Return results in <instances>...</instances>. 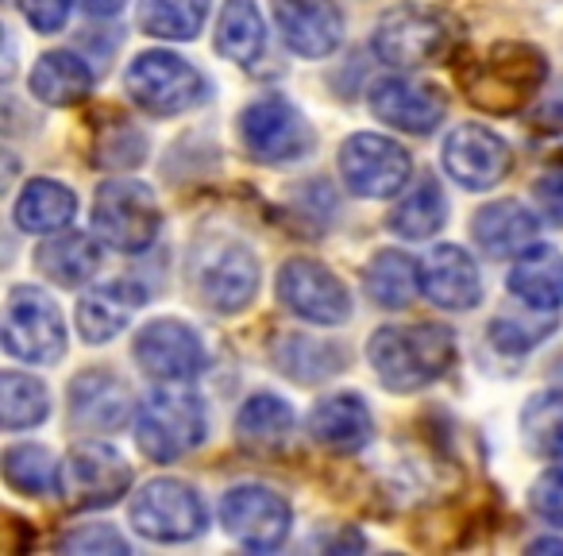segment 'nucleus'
I'll list each match as a JSON object with an SVG mask.
<instances>
[{
    "mask_svg": "<svg viewBox=\"0 0 563 556\" xmlns=\"http://www.w3.org/2000/svg\"><path fill=\"white\" fill-rule=\"evenodd\" d=\"M367 360L386 391H424L437 379H444V371L455 363V337L452 329L429 321L383 325L371 332Z\"/></svg>",
    "mask_w": 563,
    "mask_h": 556,
    "instance_id": "f257e3e1",
    "label": "nucleus"
},
{
    "mask_svg": "<svg viewBox=\"0 0 563 556\" xmlns=\"http://www.w3.org/2000/svg\"><path fill=\"white\" fill-rule=\"evenodd\" d=\"M548 78V63L537 47L529 43H490L486 51L471 55L460 66V86L471 105L494 112V117H509L521 112L532 97L540 94Z\"/></svg>",
    "mask_w": 563,
    "mask_h": 556,
    "instance_id": "f03ea898",
    "label": "nucleus"
},
{
    "mask_svg": "<svg viewBox=\"0 0 563 556\" xmlns=\"http://www.w3.org/2000/svg\"><path fill=\"white\" fill-rule=\"evenodd\" d=\"M205 429H209L205 402L186 383H163L140 406L135 440H140L143 456L158 464H174L201 445Z\"/></svg>",
    "mask_w": 563,
    "mask_h": 556,
    "instance_id": "7ed1b4c3",
    "label": "nucleus"
},
{
    "mask_svg": "<svg viewBox=\"0 0 563 556\" xmlns=\"http://www.w3.org/2000/svg\"><path fill=\"white\" fill-rule=\"evenodd\" d=\"M158 228H163V212L143 182L117 178L97 189L93 232L104 248L120 251V255H140L155 243Z\"/></svg>",
    "mask_w": 563,
    "mask_h": 556,
    "instance_id": "20e7f679",
    "label": "nucleus"
},
{
    "mask_svg": "<svg viewBox=\"0 0 563 556\" xmlns=\"http://www.w3.org/2000/svg\"><path fill=\"white\" fill-rule=\"evenodd\" d=\"M128 97L155 117H178L209 101V81L174 51H147L124 74Z\"/></svg>",
    "mask_w": 563,
    "mask_h": 556,
    "instance_id": "39448f33",
    "label": "nucleus"
},
{
    "mask_svg": "<svg viewBox=\"0 0 563 556\" xmlns=\"http://www.w3.org/2000/svg\"><path fill=\"white\" fill-rule=\"evenodd\" d=\"M452 51V20L424 4H398L375 28V55L386 66L417 70Z\"/></svg>",
    "mask_w": 563,
    "mask_h": 556,
    "instance_id": "423d86ee",
    "label": "nucleus"
},
{
    "mask_svg": "<svg viewBox=\"0 0 563 556\" xmlns=\"http://www.w3.org/2000/svg\"><path fill=\"white\" fill-rule=\"evenodd\" d=\"M240 135L243 148L255 163L286 166L298 163L313 148V128L301 117L298 105L286 97H258L240 112Z\"/></svg>",
    "mask_w": 563,
    "mask_h": 556,
    "instance_id": "0eeeda50",
    "label": "nucleus"
},
{
    "mask_svg": "<svg viewBox=\"0 0 563 556\" xmlns=\"http://www.w3.org/2000/svg\"><path fill=\"white\" fill-rule=\"evenodd\" d=\"M132 525L147 541H163V545H181L205 533L209 514H205L201 494L181 479H151L143 491L132 499Z\"/></svg>",
    "mask_w": 563,
    "mask_h": 556,
    "instance_id": "6e6552de",
    "label": "nucleus"
},
{
    "mask_svg": "<svg viewBox=\"0 0 563 556\" xmlns=\"http://www.w3.org/2000/svg\"><path fill=\"white\" fill-rule=\"evenodd\" d=\"M4 352L24 363H55L66 352V325L40 286H16L4 306Z\"/></svg>",
    "mask_w": 563,
    "mask_h": 556,
    "instance_id": "1a4fd4ad",
    "label": "nucleus"
},
{
    "mask_svg": "<svg viewBox=\"0 0 563 556\" xmlns=\"http://www.w3.org/2000/svg\"><path fill=\"white\" fill-rule=\"evenodd\" d=\"M340 178L355 197H394L413 178V159L390 135L355 132L340 148Z\"/></svg>",
    "mask_w": 563,
    "mask_h": 556,
    "instance_id": "9d476101",
    "label": "nucleus"
},
{
    "mask_svg": "<svg viewBox=\"0 0 563 556\" xmlns=\"http://www.w3.org/2000/svg\"><path fill=\"white\" fill-rule=\"evenodd\" d=\"M274 294L294 317L309 325H340L352 314V294L336 279V271H329L321 259H286L278 266Z\"/></svg>",
    "mask_w": 563,
    "mask_h": 556,
    "instance_id": "9b49d317",
    "label": "nucleus"
},
{
    "mask_svg": "<svg viewBox=\"0 0 563 556\" xmlns=\"http://www.w3.org/2000/svg\"><path fill=\"white\" fill-rule=\"evenodd\" d=\"M132 487V468L109 445H78L66 453L63 471H58V494L74 510H101L120 502V494Z\"/></svg>",
    "mask_w": 563,
    "mask_h": 556,
    "instance_id": "f8f14e48",
    "label": "nucleus"
},
{
    "mask_svg": "<svg viewBox=\"0 0 563 556\" xmlns=\"http://www.w3.org/2000/svg\"><path fill=\"white\" fill-rule=\"evenodd\" d=\"M220 525L240 545L255 548V553H271L290 533V502L282 499L278 491L258 483L232 487L220 499Z\"/></svg>",
    "mask_w": 563,
    "mask_h": 556,
    "instance_id": "ddd939ff",
    "label": "nucleus"
},
{
    "mask_svg": "<svg viewBox=\"0 0 563 556\" xmlns=\"http://www.w3.org/2000/svg\"><path fill=\"white\" fill-rule=\"evenodd\" d=\"M194 286L217 314H240L258 291V259L243 243H212L197 255Z\"/></svg>",
    "mask_w": 563,
    "mask_h": 556,
    "instance_id": "4468645a",
    "label": "nucleus"
},
{
    "mask_svg": "<svg viewBox=\"0 0 563 556\" xmlns=\"http://www.w3.org/2000/svg\"><path fill=\"white\" fill-rule=\"evenodd\" d=\"M135 363L155 383H189L205 371V345L194 325L178 317H158L135 337Z\"/></svg>",
    "mask_w": 563,
    "mask_h": 556,
    "instance_id": "2eb2a0df",
    "label": "nucleus"
},
{
    "mask_svg": "<svg viewBox=\"0 0 563 556\" xmlns=\"http://www.w3.org/2000/svg\"><path fill=\"white\" fill-rule=\"evenodd\" d=\"M509 143L483 124H460L444 140V166L463 189H494L509 174Z\"/></svg>",
    "mask_w": 563,
    "mask_h": 556,
    "instance_id": "dca6fc26",
    "label": "nucleus"
},
{
    "mask_svg": "<svg viewBox=\"0 0 563 556\" xmlns=\"http://www.w3.org/2000/svg\"><path fill=\"white\" fill-rule=\"evenodd\" d=\"M274 24L301 58H324L344 43V12L336 0H274Z\"/></svg>",
    "mask_w": 563,
    "mask_h": 556,
    "instance_id": "f3484780",
    "label": "nucleus"
},
{
    "mask_svg": "<svg viewBox=\"0 0 563 556\" xmlns=\"http://www.w3.org/2000/svg\"><path fill=\"white\" fill-rule=\"evenodd\" d=\"M371 112L383 124L401 128V132L424 135L448 117V97L437 86L417 78H383L371 86Z\"/></svg>",
    "mask_w": 563,
    "mask_h": 556,
    "instance_id": "a211bd4d",
    "label": "nucleus"
},
{
    "mask_svg": "<svg viewBox=\"0 0 563 556\" xmlns=\"http://www.w3.org/2000/svg\"><path fill=\"white\" fill-rule=\"evenodd\" d=\"M421 291L432 306L463 314L483 302V279L467 251L455 243H440L421 259Z\"/></svg>",
    "mask_w": 563,
    "mask_h": 556,
    "instance_id": "6ab92c4d",
    "label": "nucleus"
},
{
    "mask_svg": "<svg viewBox=\"0 0 563 556\" xmlns=\"http://www.w3.org/2000/svg\"><path fill=\"white\" fill-rule=\"evenodd\" d=\"M132 414V391L112 371H81L70 383V422L81 433H112Z\"/></svg>",
    "mask_w": 563,
    "mask_h": 556,
    "instance_id": "aec40b11",
    "label": "nucleus"
},
{
    "mask_svg": "<svg viewBox=\"0 0 563 556\" xmlns=\"http://www.w3.org/2000/svg\"><path fill=\"white\" fill-rule=\"evenodd\" d=\"M143 286L132 283V279H112V283H101L81 298L78 306V329L89 345H109L112 337L124 332V325L132 321V314L143 306Z\"/></svg>",
    "mask_w": 563,
    "mask_h": 556,
    "instance_id": "412c9836",
    "label": "nucleus"
},
{
    "mask_svg": "<svg viewBox=\"0 0 563 556\" xmlns=\"http://www.w3.org/2000/svg\"><path fill=\"white\" fill-rule=\"evenodd\" d=\"M509 294L529 309L552 314L563 306V255L552 243H529L514 259L509 271Z\"/></svg>",
    "mask_w": 563,
    "mask_h": 556,
    "instance_id": "4be33fe9",
    "label": "nucleus"
},
{
    "mask_svg": "<svg viewBox=\"0 0 563 556\" xmlns=\"http://www.w3.org/2000/svg\"><path fill=\"white\" fill-rule=\"evenodd\" d=\"M371 433H375V422L360 394H332V399L317 402L309 414V437L329 453H360Z\"/></svg>",
    "mask_w": 563,
    "mask_h": 556,
    "instance_id": "5701e85b",
    "label": "nucleus"
},
{
    "mask_svg": "<svg viewBox=\"0 0 563 556\" xmlns=\"http://www.w3.org/2000/svg\"><path fill=\"white\" fill-rule=\"evenodd\" d=\"M537 228H540L537 217H532L521 201L506 197V201L483 205V209L475 212L471 236H475V243L490 259H509V255H521V251L537 240Z\"/></svg>",
    "mask_w": 563,
    "mask_h": 556,
    "instance_id": "b1692460",
    "label": "nucleus"
},
{
    "mask_svg": "<svg viewBox=\"0 0 563 556\" xmlns=\"http://www.w3.org/2000/svg\"><path fill=\"white\" fill-rule=\"evenodd\" d=\"M16 225L24 232H35V236H55L63 232L66 225L74 220L78 212V197H74L70 186L55 178H32L16 197Z\"/></svg>",
    "mask_w": 563,
    "mask_h": 556,
    "instance_id": "393cba45",
    "label": "nucleus"
},
{
    "mask_svg": "<svg viewBox=\"0 0 563 556\" xmlns=\"http://www.w3.org/2000/svg\"><path fill=\"white\" fill-rule=\"evenodd\" d=\"M32 94L51 109H66L93 94V70L74 51H47L32 70Z\"/></svg>",
    "mask_w": 563,
    "mask_h": 556,
    "instance_id": "a878e982",
    "label": "nucleus"
},
{
    "mask_svg": "<svg viewBox=\"0 0 563 556\" xmlns=\"http://www.w3.org/2000/svg\"><path fill=\"white\" fill-rule=\"evenodd\" d=\"M35 266L55 286H81L101 266V251H97L93 236L86 232H55L35 251Z\"/></svg>",
    "mask_w": 563,
    "mask_h": 556,
    "instance_id": "bb28decb",
    "label": "nucleus"
},
{
    "mask_svg": "<svg viewBox=\"0 0 563 556\" xmlns=\"http://www.w3.org/2000/svg\"><path fill=\"white\" fill-rule=\"evenodd\" d=\"M421 291V266L398 248H386L371 259L367 266V294L375 306L383 309H401L413 302V294Z\"/></svg>",
    "mask_w": 563,
    "mask_h": 556,
    "instance_id": "cd10ccee",
    "label": "nucleus"
},
{
    "mask_svg": "<svg viewBox=\"0 0 563 556\" xmlns=\"http://www.w3.org/2000/svg\"><path fill=\"white\" fill-rule=\"evenodd\" d=\"M235 433L243 445L251 448H282L294 433V410L290 402H282L278 394H255L240 406L235 414Z\"/></svg>",
    "mask_w": 563,
    "mask_h": 556,
    "instance_id": "c85d7f7f",
    "label": "nucleus"
},
{
    "mask_svg": "<svg viewBox=\"0 0 563 556\" xmlns=\"http://www.w3.org/2000/svg\"><path fill=\"white\" fill-rule=\"evenodd\" d=\"M263 17H258L255 0H224L217 20V51L232 63L247 66L263 55Z\"/></svg>",
    "mask_w": 563,
    "mask_h": 556,
    "instance_id": "c756f323",
    "label": "nucleus"
},
{
    "mask_svg": "<svg viewBox=\"0 0 563 556\" xmlns=\"http://www.w3.org/2000/svg\"><path fill=\"white\" fill-rule=\"evenodd\" d=\"M448 220V197L437 182H421L417 189H409L398 201V209L390 212V232H398L401 240H429L432 232H440Z\"/></svg>",
    "mask_w": 563,
    "mask_h": 556,
    "instance_id": "7c9ffc66",
    "label": "nucleus"
},
{
    "mask_svg": "<svg viewBox=\"0 0 563 556\" xmlns=\"http://www.w3.org/2000/svg\"><path fill=\"white\" fill-rule=\"evenodd\" d=\"M51 414V394L47 386L35 375H24V371H4L0 375V422L4 429H32L43 417Z\"/></svg>",
    "mask_w": 563,
    "mask_h": 556,
    "instance_id": "2f4dec72",
    "label": "nucleus"
},
{
    "mask_svg": "<svg viewBox=\"0 0 563 556\" xmlns=\"http://www.w3.org/2000/svg\"><path fill=\"white\" fill-rule=\"evenodd\" d=\"M209 17V0H140V28L155 40H194Z\"/></svg>",
    "mask_w": 563,
    "mask_h": 556,
    "instance_id": "473e14b6",
    "label": "nucleus"
},
{
    "mask_svg": "<svg viewBox=\"0 0 563 556\" xmlns=\"http://www.w3.org/2000/svg\"><path fill=\"white\" fill-rule=\"evenodd\" d=\"M274 360L282 363V371L294 379V383H321L332 371L344 363V352L324 340H309V337H282L274 345Z\"/></svg>",
    "mask_w": 563,
    "mask_h": 556,
    "instance_id": "72a5a7b5",
    "label": "nucleus"
},
{
    "mask_svg": "<svg viewBox=\"0 0 563 556\" xmlns=\"http://www.w3.org/2000/svg\"><path fill=\"white\" fill-rule=\"evenodd\" d=\"M63 464L43 445H12L4 453V483L20 494H55Z\"/></svg>",
    "mask_w": 563,
    "mask_h": 556,
    "instance_id": "f704fd0d",
    "label": "nucleus"
},
{
    "mask_svg": "<svg viewBox=\"0 0 563 556\" xmlns=\"http://www.w3.org/2000/svg\"><path fill=\"white\" fill-rule=\"evenodd\" d=\"M525 445L537 456H563V391H540L521 414Z\"/></svg>",
    "mask_w": 563,
    "mask_h": 556,
    "instance_id": "c9c22d12",
    "label": "nucleus"
},
{
    "mask_svg": "<svg viewBox=\"0 0 563 556\" xmlns=\"http://www.w3.org/2000/svg\"><path fill=\"white\" fill-rule=\"evenodd\" d=\"M58 548H63V553H81V556H124L128 541H124V533H117L112 525H78V530L58 541Z\"/></svg>",
    "mask_w": 563,
    "mask_h": 556,
    "instance_id": "e433bc0d",
    "label": "nucleus"
},
{
    "mask_svg": "<svg viewBox=\"0 0 563 556\" xmlns=\"http://www.w3.org/2000/svg\"><path fill=\"white\" fill-rule=\"evenodd\" d=\"M532 510L544 522L563 525V468H548L544 476L532 483Z\"/></svg>",
    "mask_w": 563,
    "mask_h": 556,
    "instance_id": "4c0bfd02",
    "label": "nucleus"
},
{
    "mask_svg": "<svg viewBox=\"0 0 563 556\" xmlns=\"http://www.w3.org/2000/svg\"><path fill=\"white\" fill-rule=\"evenodd\" d=\"M20 12L35 32H58L70 17V0H20Z\"/></svg>",
    "mask_w": 563,
    "mask_h": 556,
    "instance_id": "58836bf2",
    "label": "nucleus"
},
{
    "mask_svg": "<svg viewBox=\"0 0 563 556\" xmlns=\"http://www.w3.org/2000/svg\"><path fill=\"white\" fill-rule=\"evenodd\" d=\"M537 201L544 209V217L563 220V166L560 171H548L537 178Z\"/></svg>",
    "mask_w": 563,
    "mask_h": 556,
    "instance_id": "ea45409f",
    "label": "nucleus"
},
{
    "mask_svg": "<svg viewBox=\"0 0 563 556\" xmlns=\"http://www.w3.org/2000/svg\"><path fill=\"white\" fill-rule=\"evenodd\" d=\"M540 124H548V128H563V89L552 97V101L540 109Z\"/></svg>",
    "mask_w": 563,
    "mask_h": 556,
    "instance_id": "a19ab883",
    "label": "nucleus"
},
{
    "mask_svg": "<svg viewBox=\"0 0 563 556\" xmlns=\"http://www.w3.org/2000/svg\"><path fill=\"white\" fill-rule=\"evenodd\" d=\"M124 4L128 0H81V9H86L89 17H117Z\"/></svg>",
    "mask_w": 563,
    "mask_h": 556,
    "instance_id": "79ce46f5",
    "label": "nucleus"
},
{
    "mask_svg": "<svg viewBox=\"0 0 563 556\" xmlns=\"http://www.w3.org/2000/svg\"><path fill=\"white\" fill-rule=\"evenodd\" d=\"M532 553H563V541H555V537H544V541H532Z\"/></svg>",
    "mask_w": 563,
    "mask_h": 556,
    "instance_id": "37998d69",
    "label": "nucleus"
}]
</instances>
